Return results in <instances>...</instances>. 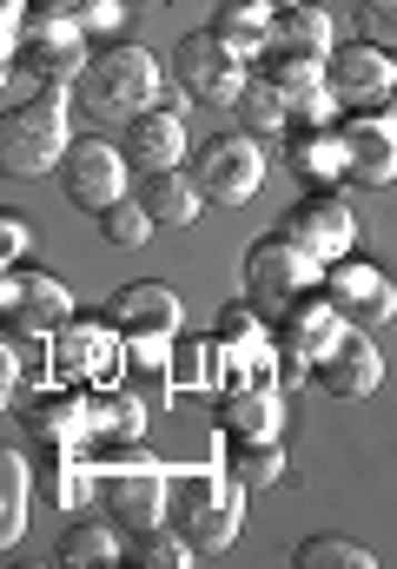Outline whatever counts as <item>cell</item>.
<instances>
[{"label": "cell", "instance_id": "836d02e7", "mask_svg": "<svg viewBox=\"0 0 397 569\" xmlns=\"http://www.w3.org/2000/svg\"><path fill=\"white\" fill-rule=\"evenodd\" d=\"M87 497H100V477H93V470H80V463L53 470V503H60V510H80Z\"/></svg>", "mask_w": 397, "mask_h": 569}, {"label": "cell", "instance_id": "484cf974", "mask_svg": "<svg viewBox=\"0 0 397 569\" xmlns=\"http://www.w3.org/2000/svg\"><path fill=\"white\" fill-rule=\"evenodd\" d=\"M127 557V530L120 523H67L60 530V563L73 569H107Z\"/></svg>", "mask_w": 397, "mask_h": 569}, {"label": "cell", "instance_id": "d6986e66", "mask_svg": "<svg viewBox=\"0 0 397 569\" xmlns=\"http://www.w3.org/2000/svg\"><path fill=\"white\" fill-rule=\"evenodd\" d=\"M338 133H345V166H351V179L371 186V192H385L397 179V133H385L371 113H358V120L338 127Z\"/></svg>", "mask_w": 397, "mask_h": 569}, {"label": "cell", "instance_id": "5b68a950", "mask_svg": "<svg viewBox=\"0 0 397 569\" xmlns=\"http://www.w3.org/2000/svg\"><path fill=\"white\" fill-rule=\"evenodd\" d=\"M172 80H179V93L186 100H199V107H239V93H246V60L212 33V27H199V33H186L179 47H172Z\"/></svg>", "mask_w": 397, "mask_h": 569}, {"label": "cell", "instance_id": "e575fe53", "mask_svg": "<svg viewBox=\"0 0 397 569\" xmlns=\"http://www.w3.org/2000/svg\"><path fill=\"white\" fill-rule=\"evenodd\" d=\"M120 13H127V0H87L80 7V27L87 33H107V27H120Z\"/></svg>", "mask_w": 397, "mask_h": 569}, {"label": "cell", "instance_id": "3957f363", "mask_svg": "<svg viewBox=\"0 0 397 569\" xmlns=\"http://www.w3.org/2000/svg\"><path fill=\"white\" fill-rule=\"evenodd\" d=\"M73 93L93 120H139L146 107H159V60L146 47H107L87 60Z\"/></svg>", "mask_w": 397, "mask_h": 569}, {"label": "cell", "instance_id": "cb8c5ba5", "mask_svg": "<svg viewBox=\"0 0 397 569\" xmlns=\"http://www.w3.org/2000/svg\"><path fill=\"white\" fill-rule=\"evenodd\" d=\"M226 437H278L285 430V405H278V391L271 385H239V391H226Z\"/></svg>", "mask_w": 397, "mask_h": 569}, {"label": "cell", "instance_id": "6da1fadb", "mask_svg": "<svg viewBox=\"0 0 397 569\" xmlns=\"http://www.w3.org/2000/svg\"><path fill=\"white\" fill-rule=\"evenodd\" d=\"M246 298L271 331L298 325L311 305H325V266L311 252H298L285 232H265L259 246L246 252Z\"/></svg>", "mask_w": 397, "mask_h": 569}, {"label": "cell", "instance_id": "d6a6232c", "mask_svg": "<svg viewBox=\"0 0 397 569\" xmlns=\"http://www.w3.org/2000/svg\"><path fill=\"white\" fill-rule=\"evenodd\" d=\"M358 33H365L371 47L397 53V0H358Z\"/></svg>", "mask_w": 397, "mask_h": 569}, {"label": "cell", "instance_id": "1f68e13d", "mask_svg": "<svg viewBox=\"0 0 397 569\" xmlns=\"http://www.w3.org/2000/svg\"><path fill=\"white\" fill-rule=\"evenodd\" d=\"M192 557H199V550H192L179 530H172V537H166V530H152V537L127 543V563H139V569H186Z\"/></svg>", "mask_w": 397, "mask_h": 569}, {"label": "cell", "instance_id": "8d00e7d4", "mask_svg": "<svg viewBox=\"0 0 397 569\" xmlns=\"http://www.w3.org/2000/svg\"><path fill=\"white\" fill-rule=\"evenodd\" d=\"M371 120H378L385 133H397V93H391V100H385V107H378V113H371Z\"/></svg>", "mask_w": 397, "mask_h": 569}, {"label": "cell", "instance_id": "4dcf8cb0", "mask_svg": "<svg viewBox=\"0 0 397 569\" xmlns=\"http://www.w3.org/2000/svg\"><path fill=\"white\" fill-rule=\"evenodd\" d=\"M152 226H159V219H152L139 199H120V206L100 212V232H107V246H120V252H139V246L152 239Z\"/></svg>", "mask_w": 397, "mask_h": 569}, {"label": "cell", "instance_id": "e0dca14e", "mask_svg": "<svg viewBox=\"0 0 397 569\" xmlns=\"http://www.w3.org/2000/svg\"><path fill=\"white\" fill-rule=\"evenodd\" d=\"M120 152L132 159V172H172V166L186 159V127H179V113H166V107H146L139 120H127Z\"/></svg>", "mask_w": 397, "mask_h": 569}, {"label": "cell", "instance_id": "44dd1931", "mask_svg": "<svg viewBox=\"0 0 397 569\" xmlns=\"http://www.w3.org/2000/svg\"><path fill=\"white\" fill-rule=\"evenodd\" d=\"M159 226H192L199 212H206V192H199V179L192 172H139V192H132Z\"/></svg>", "mask_w": 397, "mask_h": 569}, {"label": "cell", "instance_id": "d4e9b609", "mask_svg": "<svg viewBox=\"0 0 397 569\" xmlns=\"http://www.w3.org/2000/svg\"><path fill=\"white\" fill-rule=\"evenodd\" d=\"M239 127L252 133V140H285L298 120H291V100L278 93V80L265 73V80H246V93H239Z\"/></svg>", "mask_w": 397, "mask_h": 569}, {"label": "cell", "instance_id": "30bf717a", "mask_svg": "<svg viewBox=\"0 0 397 569\" xmlns=\"http://www.w3.org/2000/svg\"><path fill=\"white\" fill-rule=\"evenodd\" d=\"M325 80H331V100L351 107V113H378L385 100L397 93V53L358 40V47H338L325 60Z\"/></svg>", "mask_w": 397, "mask_h": 569}, {"label": "cell", "instance_id": "7c38bea8", "mask_svg": "<svg viewBox=\"0 0 397 569\" xmlns=\"http://www.w3.org/2000/svg\"><path fill=\"white\" fill-rule=\"evenodd\" d=\"M311 378L331 391V398H371L385 385V351L365 325H345L318 358H311Z\"/></svg>", "mask_w": 397, "mask_h": 569}, {"label": "cell", "instance_id": "f1b7e54d", "mask_svg": "<svg viewBox=\"0 0 397 569\" xmlns=\"http://www.w3.org/2000/svg\"><path fill=\"white\" fill-rule=\"evenodd\" d=\"M139 430H146V405L139 398H87V437L139 443Z\"/></svg>", "mask_w": 397, "mask_h": 569}, {"label": "cell", "instance_id": "5bb4252c", "mask_svg": "<svg viewBox=\"0 0 397 569\" xmlns=\"http://www.w3.org/2000/svg\"><path fill=\"white\" fill-rule=\"evenodd\" d=\"M53 371L73 385H107L127 371V338L113 325H67L53 331Z\"/></svg>", "mask_w": 397, "mask_h": 569}, {"label": "cell", "instance_id": "8fae6325", "mask_svg": "<svg viewBox=\"0 0 397 569\" xmlns=\"http://www.w3.org/2000/svg\"><path fill=\"white\" fill-rule=\"evenodd\" d=\"M278 232H285L298 252H311L318 266L351 259V246H358V219H351V206H345L338 192H311V199H298V206L285 212Z\"/></svg>", "mask_w": 397, "mask_h": 569}, {"label": "cell", "instance_id": "2e32d148", "mask_svg": "<svg viewBox=\"0 0 397 569\" xmlns=\"http://www.w3.org/2000/svg\"><path fill=\"white\" fill-rule=\"evenodd\" d=\"M0 305H7V318H13L27 338H53V331L73 325V291L60 279H47V272H7Z\"/></svg>", "mask_w": 397, "mask_h": 569}, {"label": "cell", "instance_id": "9a60e30c", "mask_svg": "<svg viewBox=\"0 0 397 569\" xmlns=\"http://www.w3.org/2000/svg\"><path fill=\"white\" fill-rule=\"evenodd\" d=\"M107 325H113L120 338H179L186 305H179L172 284L139 279V284H120V291L107 298Z\"/></svg>", "mask_w": 397, "mask_h": 569}, {"label": "cell", "instance_id": "7a4b0ae2", "mask_svg": "<svg viewBox=\"0 0 397 569\" xmlns=\"http://www.w3.org/2000/svg\"><path fill=\"white\" fill-rule=\"evenodd\" d=\"M166 517L199 557H226L239 543V530H246V483L232 470H192V477L172 483Z\"/></svg>", "mask_w": 397, "mask_h": 569}, {"label": "cell", "instance_id": "9c48e42d", "mask_svg": "<svg viewBox=\"0 0 397 569\" xmlns=\"http://www.w3.org/2000/svg\"><path fill=\"white\" fill-rule=\"evenodd\" d=\"M127 172L132 159L120 152V146L107 140H73L67 146V159H60V186H67V199L80 206V212H107V206H120L127 199Z\"/></svg>", "mask_w": 397, "mask_h": 569}, {"label": "cell", "instance_id": "ac0fdd59", "mask_svg": "<svg viewBox=\"0 0 397 569\" xmlns=\"http://www.w3.org/2000/svg\"><path fill=\"white\" fill-rule=\"evenodd\" d=\"M20 430H27V443H33L40 457H60V443L87 437V398H80V391H53V398H33V405L20 411Z\"/></svg>", "mask_w": 397, "mask_h": 569}, {"label": "cell", "instance_id": "74e56055", "mask_svg": "<svg viewBox=\"0 0 397 569\" xmlns=\"http://www.w3.org/2000/svg\"><path fill=\"white\" fill-rule=\"evenodd\" d=\"M252 7H271V13H285V7H298V0H252Z\"/></svg>", "mask_w": 397, "mask_h": 569}, {"label": "cell", "instance_id": "277c9868", "mask_svg": "<svg viewBox=\"0 0 397 569\" xmlns=\"http://www.w3.org/2000/svg\"><path fill=\"white\" fill-rule=\"evenodd\" d=\"M67 93L60 87H40L33 100H20V107H7V120H0V166L7 172H20V179H33V172H53L60 159H67Z\"/></svg>", "mask_w": 397, "mask_h": 569}, {"label": "cell", "instance_id": "4316f807", "mask_svg": "<svg viewBox=\"0 0 397 569\" xmlns=\"http://www.w3.org/2000/svg\"><path fill=\"white\" fill-rule=\"evenodd\" d=\"M27 537V457L7 443L0 450V543L13 550Z\"/></svg>", "mask_w": 397, "mask_h": 569}, {"label": "cell", "instance_id": "d590c367", "mask_svg": "<svg viewBox=\"0 0 397 569\" xmlns=\"http://www.w3.org/2000/svg\"><path fill=\"white\" fill-rule=\"evenodd\" d=\"M27 246H33V232H27V226H20V219H13V212H7V219H0V259H7V266H13V259H20V252H27Z\"/></svg>", "mask_w": 397, "mask_h": 569}, {"label": "cell", "instance_id": "ffe728a7", "mask_svg": "<svg viewBox=\"0 0 397 569\" xmlns=\"http://www.w3.org/2000/svg\"><path fill=\"white\" fill-rule=\"evenodd\" d=\"M285 166H291L298 179H311L318 192H331V179H351V166H345V133H331V127H291V133H285Z\"/></svg>", "mask_w": 397, "mask_h": 569}, {"label": "cell", "instance_id": "52a82bcc", "mask_svg": "<svg viewBox=\"0 0 397 569\" xmlns=\"http://www.w3.org/2000/svg\"><path fill=\"white\" fill-rule=\"evenodd\" d=\"M87 27H80V13H40L27 33H20V73L27 80H40V87H80V73H87Z\"/></svg>", "mask_w": 397, "mask_h": 569}, {"label": "cell", "instance_id": "ba28073f", "mask_svg": "<svg viewBox=\"0 0 397 569\" xmlns=\"http://www.w3.org/2000/svg\"><path fill=\"white\" fill-rule=\"evenodd\" d=\"M192 179L212 206H246L252 192L265 186V152L252 133H212L192 159Z\"/></svg>", "mask_w": 397, "mask_h": 569}, {"label": "cell", "instance_id": "4fadbf2b", "mask_svg": "<svg viewBox=\"0 0 397 569\" xmlns=\"http://www.w3.org/2000/svg\"><path fill=\"white\" fill-rule=\"evenodd\" d=\"M325 305H331L338 318L378 331V325L397 318V284L385 279L378 266H365V259H331V266H325Z\"/></svg>", "mask_w": 397, "mask_h": 569}, {"label": "cell", "instance_id": "83f0119b", "mask_svg": "<svg viewBox=\"0 0 397 569\" xmlns=\"http://www.w3.org/2000/svg\"><path fill=\"white\" fill-rule=\"evenodd\" d=\"M226 470H232L246 490H259V483H278V477H285V450H278V437H232Z\"/></svg>", "mask_w": 397, "mask_h": 569}, {"label": "cell", "instance_id": "603a6c76", "mask_svg": "<svg viewBox=\"0 0 397 569\" xmlns=\"http://www.w3.org/2000/svg\"><path fill=\"white\" fill-rule=\"evenodd\" d=\"M271 27H278V13H271V7H252V0H219V13H212V33H219L239 60L271 53Z\"/></svg>", "mask_w": 397, "mask_h": 569}, {"label": "cell", "instance_id": "8992f818", "mask_svg": "<svg viewBox=\"0 0 397 569\" xmlns=\"http://www.w3.org/2000/svg\"><path fill=\"white\" fill-rule=\"evenodd\" d=\"M100 477V503H107V523L127 530V543L166 530V503H172V483L159 463H113V470H93Z\"/></svg>", "mask_w": 397, "mask_h": 569}, {"label": "cell", "instance_id": "f546056e", "mask_svg": "<svg viewBox=\"0 0 397 569\" xmlns=\"http://www.w3.org/2000/svg\"><path fill=\"white\" fill-rule=\"evenodd\" d=\"M298 569H378V557L365 543H345V537H305Z\"/></svg>", "mask_w": 397, "mask_h": 569}, {"label": "cell", "instance_id": "7402d4cb", "mask_svg": "<svg viewBox=\"0 0 397 569\" xmlns=\"http://www.w3.org/2000/svg\"><path fill=\"white\" fill-rule=\"evenodd\" d=\"M271 47H278V53H291V60H331V53H338L331 13H325V7H311V0L285 7V13H278V27H271Z\"/></svg>", "mask_w": 397, "mask_h": 569}]
</instances>
